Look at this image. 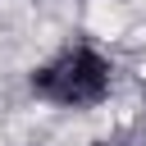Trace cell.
<instances>
[{
    "mask_svg": "<svg viewBox=\"0 0 146 146\" xmlns=\"http://www.w3.org/2000/svg\"><path fill=\"white\" fill-rule=\"evenodd\" d=\"M110 87H114V68L91 46L59 50L50 64H41L32 73V91L59 110H96L110 100Z\"/></svg>",
    "mask_w": 146,
    "mask_h": 146,
    "instance_id": "obj_1",
    "label": "cell"
}]
</instances>
